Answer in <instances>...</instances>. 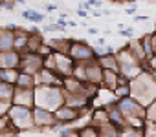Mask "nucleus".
I'll use <instances>...</instances> for the list:
<instances>
[{"label":"nucleus","mask_w":156,"mask_h":137,"mask_svg":"<svg viewBox=\"0 0 156 137\" xmlns=\"http://www.w3.org/2000/svg\"><path fill=\"white\" fill-rule=\"evenodd\" d=\"M11 119H13V126L15 128H28L31 122V112L30 108L24 106H13V110L9 112Z\"/></svg>","instance_id":"obj_1"},{"label":"nucleus","mask_w":156,"mask_h":137,"mask_svg":"<svg viewBox=\"0 0 156 137\" xmlns=\"http://www.w3.org/2000/svg\"><path fill=\"white\" fill-rule=\"evenodd\" d=\"M92 55H94L92 49L83 42H72L70 44V57L72 58H90Z\"/></svg>","instance_id":"obj_2"},{"label":"nucleus","mask_w":156,"mask_h":137,"mask_svg":"<svg viewBox=\"0 0 156 137\" xmlns=\"http://www.w3.org/2000/svg\"><path fill=\"white\" fill-rule=\"evenodd\" d=\"M19 55L15 51H2L0 53V70H9L19 64Z\"/></svg>","instance_id":"obj_3"},{"label":"nucleus","mask_w":156,"mask_h":137,"mask_svg":"<svg viewBox=\"0 0 156 137\" xmlns=\"http://www.w3.org/2000/svg\"><path fill=\"white\" fill-rule=\"evenodd\" d=\"M77 115H79V113L75 112V108H68V106H64V108H57L55 113H53V117H55L57 121H61L62 124H64V122H70V121L75 119Z\"/></svg>","instance_id":"obj_4"},{"label":"nucleus","mask_w":156,"mask_h":137,"mask_svg":"<svg viewBox=\"0 0 156 137\" xmlns=\"http://www.w3.org/2000/svg\"><path fill=\"white\" fill-rule=\"evenodd\" d=\"M33 115H35L33 122H37L39 126H48V124H51V122H53V119H55L51 112L42 110V108H37V110L33 112Z\"/></svg>","instance_id":"obj_5"},{"label":"nucleus","mask_w":156,"mask_h":137,"mask_svg":"<svg viewBox=\"0 0 156 137\" xmlns=\"http://www.w3.org/2000/svg\"><path fill=\"white\" fill-rule=\"evenodd\" d=\"M22 17H24V18H28V20H31V22H41V20L44 18L41 13H37V11H31V9L24 11V13H22Z\"/></svg>","instance_id":"obj_6"},{"label":"nucleus","mask_w":156,"mask_h":137,"mask_svg":"<svg viewBox=\"0 0 156 137\" xmlns=\"http://www.w3.org/2000/svg\"><path fill=\"white\" fill-rule=\"evenodd\" d=\"M79 137H99V133L96 132V128L88 126V128H85V130L81 132V135H79Z\"/></svg>","instance_id":"obj_7"},{"label":"nucleus","mask_w":156,"mask_h":137,"mask_svg":"<svg viewBox=\"0 0 156 137\" xmlns=\"http://www.w3.org/2000/svg\"><path fill=\"white\" fill-rule=\"evenodd\" d=\"M99 137H119V135H118V132L114 128H105V130H101Z\"/></svg>","instance_id":"obj_8"},{"label":"nucleus","mask_w":156,"mask_h":137,"mask_svg":"<svg viewBox=\"0 0 156 137\" xmlns=\"http://www.w3.org/2000/svg\"><path fill=\"white\" fill-rule=\"evenodd\" d=\"M121 137H143V133H140L136 130H127L125 133H121Z\"/></svg>","instance_id":"obj_9"},{"label":"nucleus","mask_w":156,"mask_h":137,"mask_svg":"<svg viewBox=\"0 0 156 137\" xmlns=\"http://www.w3.org/2000/svg\"><path fill=\"white\" fill-rule=\"evenodd\" d=\"M127 13H129V15H134V13H136V6H134V8H129Z\"/></svg>","instance_id":"obj_10"},{"label":"nucleus","mask_w":156,"mask_h":137,"mask_svg":"<svg viewBox=\"0 0 156 137\" xmlns=\"http://www.w3.org/2000/svg\"><path fill=\"white\" fill-rule=\"evenodd\" d=\"M118 2H123V0H118Z\"/></svg>","instance_id":"obj_11"}]
</instances>
